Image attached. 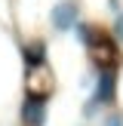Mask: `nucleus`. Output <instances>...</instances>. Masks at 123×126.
<instances>
[{
	"instance_id": "nucleus-1",
	"label": "nucleus",
	"mask_w": 123,
	"mask_h": 126,
	"mask_svg": "<svg viewBox=\"0 0 123 126\" xmlns=\"http://www.w3.org/2000/svg\"><path fill=\"white\" fill-rule=\"evenodd\" d=\"M114 92H117V77H114V71H102L95 77V83H92V98L83 105V117H92L98 111V105H111L114 102Z\"/></svg>"
},
{
	"instance_id": "nucleus-2",
	"label": "nucleus",
	"mask_w": 123,
	"mask_h": 126,
	"mask_svg": "<svg viewBox=\"0 0 123 126\" xmlns=\"http://www.w3.org/2000/svg\"><path fill=\"white\" fill-rule=\"evenodd\" d=\"M77 18H80V9H77V3L74 0H59V3L52 6V12H49V22H52V28L55 31H71L74 25H77Z\"/></svg>"
},
{
	"instance_id": "nucleus-3",
	"label": "nucleus",
	"mask_w": 123,
	"mask_h": 126,
	"mask_svg": "<svg viewBox=\"0 0 123 126\" xmlns=\"http://www.w3.org/2000/svg\"><path fill=\"white\" fill-rule=\"evenodd\" d=\"M25 126H43L46 123V95H28L22 105Z\"/></svg>"
},
{
	"instance_id": "nucleus-4",
	"label": "nucleus",
	"mask_w": 123,
	"mask_h": 126,
	"mask_svg": "<svg viewBox=\"0 0 123 126\" xmlns=\"http://www.w3.org/2000/svg\"><path fill=\"white\" fill-rule=\"evenodd\" d=\"M43 55H46V46H43V40L28 43V49H25V59H28V65H43Z\"/></svg>"
},
{
	"instance_id": "nucleus-5",
	"label": "nucleus",
	"mask_w": 123,
	"mask_h": 126,
	"mask_svg": "<svg viewBox=\"0 0 123 126\" xmlns=\"http://www.w3.org/2000/svg\"><path fill=\"white\" fill-rule=\"evenodd\" d=\"M102 126H123V114L120 111H108L102 117Z\"/></svg>"
},
{
	"instance_id": "nucleus-6",
	"label": "nucleus",
	"mask_w": 123,
	"mask_h": 126,
	"mask_svg": "<svg viewBox=\"0 0 123 126\" xmlns=\"http://www.w3.org/2000/svg\"><path fill=\"white\" fill-rule=\"evenodd\" d=\"M114 40H117V43H123V12L117 16V22H114Z\"/></svg>"
},
{
	"instance_id": "nucleus-7",
	"label": "nucleus",
	"mask_w": 123,
	"mask_h": 126,
	"mask_svg": "<svg viewBox=\"0 0 123 126\" xmlns=\"http://www.w3.org/2000/svg\"><path fill=\"white\" fill-rule=\"evenodd\" d=\"M108 6H111V12H114V16H120V12H123V9H120V0H108Z\"/></svg>"
}]
</instances>
